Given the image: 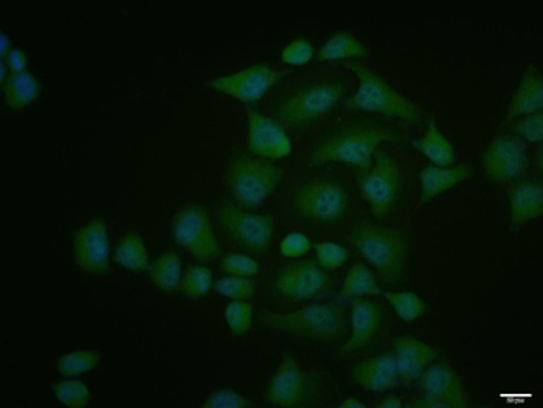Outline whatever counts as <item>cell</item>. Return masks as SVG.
<instances>
[{
	"label": "cell",
	"mask_w": 543,
	"mask_h": 408,
	"mask_svg": "<svg viewBox=\"0 0 543 408\" xmlns=\"http://www.w3.org/2000/svg\"><path fill=\"white\" fill-rule=\"evenodd\" d=\"M543 109L542 73L536 66H528L522 80L512 95L511 104L503 117V125H511L526 115L537 114Z\"/></svg>",
	"instance_id": "21"
},
{
	"label": "cell",
	"mask_w": 543,
	"mask_h": 408,
	"mask_svg": "<svg viewBox=\"0 0 543 408\" xmlns=\"http://www.w3.org/2000/svg\"><path fill=\"white\" fill-rule=\"evenodd\" d=\"M514 125V132L517 137L523 142L536 143V145H542L543 140V114L537 112V114L526 115V117L516 120Z\"/></svg>",
	"instance_id": "39"
},
{
	"label": "cell",
	"mask_w": 543,
	"mask_h": 408,
	"mask_svg": "<svg viewBox=\"0 0 543 408\" xmlns=\"http://www.w3.org/2000/svg\"><path fill=\"white\" fill-rule=\"evenodd\" d=\"M173 236L194 260L210 263L221 253L218 238L207 211L199 205H188L177 213L173 222Z\"/></svg>",
	"instance_id": "10"
},
{
	"label": "cell",
	"mask_w": 543,
	"mask_h": 408,
	"mask_svg": "<svg viewBox=\"0 0 543 408\" xmlns=\"http://www.w3.org/2000/svg\"><path fill=\"white\" fill-rule=\"evenodd\" d=\"M351 244L385 281H399L409 264L407 239L396 230L374 224H359L350 235Z\"/></svg>",
	"instance_id": "4"
},
{
	"label": "cell",
	"mask_w": 543,
	"mask_h": 408,
	"mask_svg": "<svg viewBox=\"0 0 543 408\" xmlns=\"http://www.w3.org/2000/svg\"><path fill=\"white\" fill-rule=\"evenodd\" d=\"M377 408H401L404 407V401L399 396H385L384 399L377 402Z\"/></svg>",
	"instance_id": "43"
},
{
	"label": "cell",
	"mask_w": 543,
	"mask_h": 408,
	"mask_svg": "<svg viewBox=\"0 0 543 408\" xmlns=\"http://www.w3.org/2000/svg\"><path fill=\"white\" fill-rule=\"evenodd\" d=\"M225 322L235 336H246L252 329L255 311L249 300H232L225 306Z\"/></svg>",
	"instance_id": "34"
},
{
	"label": "cell",
	"mask_w": 543,
	"mask_h": 408,
	"mask_svg": "<svg viewBox=\"0 0 543 408\" xmlns=\"http://www.w3.org/2000/svg\"><path fill=\"white\" fill-rule=\"evenodd\" d=\"M2 63H5L8 72L13 73V75L14 73H24L27 72L28 56L24 50L13 47L7 58L2 59Z\"/></svg>",
	"instance_id": "42"
},
{
	"label": "cell",
	"mask_w": 543,
	"mask_h": 408,
	"mask_svg": "<svg viewBox=\"0 0 543 408\" xmlns=\"http://www.w3.org/2000/svg\"><path fill=\"white\" fill-rule=\"evenodd\" d=\"M413 148H415L419 154L426 157L432 165H454V145H452L446 135L443 134L440 126L436 125L435 120L429 122L426 134L422 135L421 139L413 140Z\"/></svg>",
	"instance_id": "25"
},
{
	"label": "cell",
	"mask_w": 543,
	"mask_h": 408,
	"mask_svg": "<svg viewBox=\"0 0 543 408\" xmlns=\"http://www.w3.org/2000/svg\"><path fill=\"white\" fill-rule=\"evenodd\" d=\"M339 407L342 408H365L367 407V404L365 402L360 401V399L357 398H345L340 401Z\"/></svg>",
	"instance_id": "45"
},
{
	"label": "cell",
	"mask_w": 543,
	"mask_h": 408,
	"mask_svg": "<svg viewBox=\"0 0 543 408\" xmlns=\"http://www.w3.org/2000/svg\"><path fill=\"white\" fill-rule=\"evenodd\" d=\"M536 160H537V170H539V173H542V145H539V148H537L536 153Z\"/></svg>",
	"instance_id": "46"
},
{
	"label": "cell",
	"mask_w": 543,
	"mask_h": 408,
	"mask_svg": "<svg viewBox=\"0 0 543 408\" xmlns=\"http://www.w3.org/2000/svg\"><path fill=\"white\" fill-rule=\"evenodd\" d=\"M13 42H11L10 36L7 35V33H2L0 35V55H2V59L7 58L8 53L11 52V49H13Z\"/></svg>",
	"instance_id": "44"
},
{
	"label": "cell",
	"mask_w": 543,
	"mask_h": 408,
	"mask_svg": "<svg viewBox=\"0 0 543 408\" xmlns=\"http://www.w3.org/2000/svg\"><path fill=\"white\" fill-rule=\"evenodd\" d=\"M314 56V44L305 38L292 39L280 53L281 63L286 66H305Z\"/></svg>",
	"instance_id": "38"
},
{
	"label": "cell",
	"mask_w": 543,
	"mask_h": 408,
	"mask_svg": "<svg viewBox=\"0 0 543 408\" xmlns=\"http://www.w3.org/2000/svg\"><path fill=\"white\" fill-rule=\"evenodd\" d=\"M261 323L270 331L303 340L329 342L345 334L342 309L334 305H311L291 312L263 311Z\"/></svg>",
	"instance_id": "3"
},
{
	"label": "cell",
	"mask_w": 543,
	"mask_h": 408,
	"mask_svg": "<svg viewBox=\"0 0 543 408\" xmlns=\"http://www.w3.org/2000/svg\"><path fill=\"white\" fill-rule=\"evenodd\" d=\"M401 188V168L387 153L377 154L371 168L360 179L362 196L376 218H385L398 207Z\"/></svg>",
	"instance_id": "9"
},
{
	"label": "cell",
	"mask_w": 543,
	"mask_h": 408,
	"mask_svg": "<svg viewBox=\"0 0 543 408\" xmlns=\"http://www.w3.org/2000/svg\"><path fill=\"white\" fill-rule=\"evenodd\" d=\"M182 292L184 295L190 298H202L207 297L210 294L211 289L215 287V278H213V272L208 269L207 266H199V264H193L188 267L184 277H182Z\"/></svg>",
	"instance_id": "32"
},
{
	"label": "cell",
	"mask_w": 543,
	"mask_h": 408,
	"mask_svg": "<svg viewBox=\"0 0 543 408\" xmlns=\"http://www.w3.org/2000/svg\"><path fill=\"white\" fill-rule=\"evenodd\" d=\"M393 348L399 381H404L405 384L418 381L424 370L440 357V353L433 346L412 336H401L393 340Z\"/></svg>",
	"instance_id": "19"
},
{
	"label": "cell",
	"mask_w": 543,
	"mask_h": 408,
	"mask_svg": "<svg viewBox=\"0 0 543 408\" xmlns=\"http://www.w3.org/2000/svg\"><path fill=\"white\" fill-rule=\"evenodd\" d=\"M103 365V353L98 350H78L63 354L56 360L59 376L77 377Z\"/></svg>",
	"instance_id": "30"
},
{
	"label": "cell",
	"mask_w": 543,
	"mask_h": 408,
	"mask_svg": "<svg viewBox=\"0 0 543 408\" xmlns=\"http://www.w3.org/2000/svg\"><path fill=\"white\" fill-rule=\"evenodd\" d=\"M422 395L443 401L449 408L469 407V396L454 367L435 360L421 374Z\"/></svg>",
	"instance_id": "17"
},
{
	"label": "cell",
	"mask_w": 543,
	"mask_h": 408,
	"mask_svg": "<svg viewBox=\"0 0 543 408\" xmlns=\"http://www.w3.org/2000/svg\"><path fill=\"white\" fill-rule=\"evenodd\" d=\"M384 325V311L370 298H356L351 308V336L340 353L365 350L376 340Z\"/></svg>",
	"instance_id": "18"
},
{
	"label": "cell",
	"mask_w": 543,
	"mask_h": 408,
	"mask_svg": "<svg viewBox=\"0 0 543 408\" xmlns=\"http://www.w3.org/2000/svg\"><path fill=\"white\" fill-rule=\"evenodd\" d=\"M221 269L225 274L235 275V277L252 278L261 272V264L244 253H227L222 258Z\"/></svg>",
	"instance_id": "36"
},
{
	"label": "cell",
	"mask_w": 543,
	"mask_h": 408,
	"mask_svg": "<svg viewBox=\"0 0 543 408\" xmlns=\"http://www.w3.org/2000/svg\"><path fill=\"white\" fill-rule=\"evenodd\" d=\"M343 94L345 87L339 81H322L301 87L281 101L277 108L278 118L291 128H308L334 111Z\"/></svg>",
	"instance_id": "6"
},
{
	"label": "cell",
	"mask_w": 543,
	"mask_h": 408,
	"mask_svg": "<svg viewBox=\"0 0 543 408\" xmlns=\"http://www.w3.org/2000/svg\"><path fill=\"white\" fill-rule=\"evenodd\" d=\"M367 55V47L364 42L350 32H339L326 39L322 49L319 50L320 61L336 63V61H353L364 58Z\"/></svg>",
	"instance_id": "26"
},
{
	"label": "cell",
	"mask_w": 543,
	"mask_h": 408,
	"mask_svg": "<svg viewBox=\"0 0 543 408\" xmlns=\"http://www.w3.org/2000/svg\"><path fill=\"white\" fill-rule=\"evenodd\" d=\"M381 292L376 275L371 267L364 263L354 264L342 281V295L346 298H367Z\"/></svg>",
	"instance_id": "28"
},
{
	"label": "cell",
	"mask_w": 543,
	"mask_h": 408,
	"mask_svg": "<svg viewBox=\"0 0 543 408\" xmlns=\"http://www.w3.org/2000/svg\"><path fill=\"white\" fill-rule=\"evenodd\" d=\"M115 261L118 266L135 274H142L149 270L151 264H149V250L145 239L134 232L126 233L115 249Z\"/></svg>",
	"instance_id": "27"
},
{
	"label": "cell",
	"mask_w": 543,
	"mask_h": 408,
	"mask_svg": "<svg viewBox=\"0 0 543 408\" xmlns=\"http://www.w3.org/2000/svg\"><path fill=\"white\" fill-rule=\"evenodd\" d=\"M286 73L272 69L269 64H253L246 69L215 78L210 87L219 94L235 98L241 103H256L280 84Z\"/></svg>",
	"instance_id": "13"
},
{
	"label": "cell",
	"mask_w": 543,
	"mask_h": 408,
	"mask_svg": "<svg viewBox=\"0 0 543 408\" xmlns=\"http://www.w3.org/2000/svg\"><path fill=\"white\" fill-rule=\"evenodd\" d=\"M281 177L278 166L258 157H233L227 168L230 193L247 210L261 207L277 191Z\"/></svg>",
	"instance_id": "5"
},
{
	"label": "cell",
	"mask_w": 543,
	"mask_h": 408,
	"mask_svg": "<svg viewBox=\"0 0 543 408\" xmlns=\"http://www.w3.org/2000/svg\"><path fill=\"white\" fill-rule=\"evenodd\" d=\"M111 247L104 219L87 222L73 236V260L84 274H108Z\"/></svg>",
	"instance_id": "14"
},
{
	"label": "cell",
	"mask_w": 543,
	"mask_h": 408,
	"mask_svg": "<svg viewBox=\"0 0 543 408\" xmlns=\"http://www.w3.org/2000/svg\"><path fill=\"white\" fill-rule=\"evenodd\" d=\"M543 213V188L540 182H520L509 194V216L514 229L537 221Z\"/></svg>",
	"instance_id": "23"
},
{
	"label": "cell",
	"mask_w": 543,
	"mask_h": 408,
	"mask_svg": "<svg viewBox=\"0 0 543 408\" xmlns=\"http://www.w3.org/2000/svg\"><path fill=\"white\" fill-rule=\"evenodd\" d=\"M396 140H399L398 135L384 126H348L320 142L312 153L311 163L315 166L343 163L356 168H368L377 154V149L384 143Z\"/></svg>",
	"instance_id": "1"
},
{
	"label": "cell",
	"mask_w": 543,
	"mask_h": 408,
	"mask_svg": "<svg viewBox=\"0 0 543 408\" xmlns=\"http://www.w3.org/2000/svg\"><path fill=\"white\" fill-rule=\"evenodd\" d=\"M350 258V252L340 244L323 241L315 246V260L323 270H339Z\"/></svg>",
	"instance_id": "37"
},
{
	"label": "cell",
	"mask_w": 543,
	"mask_h": 408,
	"mask_svg": "<svg viewBox=\"0 0 543 408\" xmlns=\"http://www.w3.org/2000/svg\"><path fill=\"white\" fill-rule=\"evenodd\" d=\"M0 86H2L5 104L13 111H21L32 106L41 95V83L30 72L14 73V75L10 73L7 81Z\"/></svg>",
	"instance_id": "24"
},
{
	"label": "cell",
	"mask_w": 543,
	"mask_h": 408,
	"mask_svg": "<svg viewBox=\"0 0 543 408\" xmlns=\"http://www.w3.org/2000/svg\"><path fill=\"white\" fill-rule=\"evenodd\" d=\"M328 286V277L319 264L295 261L284 266L274 280L278 297L288 301H306L322 294Z\"/></svg>",
	"instance_id": "15"
},
{
	"label": "cell",
	"mask_w": 543,
	"mask_h": 408,
	"mask_svg": "<svg viewBox=\"0 0 543 408\" xmlns=\"http://www.w3.org/2000/svg\"><path fill=\"white\" fill-rule=\"evenodd\" d=\"M215 291L230 300H250L255 297L256 287L250 278L229 275L216 281Z\"/></svg>",
	"instance_id": "35"
},
{
	"label": "cell",
	"mask_w": 543,
	"mask_h": 408,
	"mask_svg": "<svg viewBox=\"0 0 543 408\" xmlns=\"http://www.w3.org/2000/svg\"><path fill=\"white\" fill-rule=\"evenodd\" d=\"M471 166L450 165V166H424L419 173V184H421L422 204L435 201L443 194L457 188L458 185L464 184L466 180L471 179Z\"/></svg>",
	"instance_id": "22"
},
{
	"label": "cell",
	"mask_w": 543,
	"mask_h": 408,
	"mask_svg": "<svg viewBox=\"0 0 543 408\" xmlns=\"http://www.w3.org/2000/svg\"><path fill=\"white\" fill-rule=\"evenodd\" d=\"M247 139L250 151L266 160L286 159L292 153V142L283 126L252 109L247 111Z\"/></svg>",
	"instance_id": "16"
},
{
	"label": "cell",
	"mask_w": 543,
	"mask_h": 408,
	"mask_svg": "<svg viewBox=\"0 0 543 408\" xmlns=\"http://www.w3.org/2000/svg\"><path fill=\"white\" fill-rule=\"evenodd\" d=\"M385 300L391 309L396 312L399 319L407 323L416 322L421 319L422 315L426 314V301L422 300L415 292H396L385 291Z\"/></svg>",
	"instance_id": "31"
},
{
	"label": "cell",
	"mask_w": 543,
	"mask_h": 408,
	"mask_svg": "<svg viewBox=\"0 0 543 408\" xmlns=\"http://www.w3.org/2000/svg\"><path fill=\"white\" fill-rule=\"evenodd\" d=\"M486 179L495 185H508L519 180L528 168L526 145L519 137L500 135L492 140L481 156Z\"/></svg>",
	"instance_id": "12"
},
{
	"label": "cell",
	"mask_w": 543,
	"mask_h": 408,
	"mask_svg": "<svg viewBox=\"0 0 543 408\" xmlns=\"http://www.w3.org/2000/svg\"><path fill=\"white\" fill-rule=\"evenodd\" d=\"M314 395V377L306 373L291 354H286L267 384V402L280 408L305 407Z\"/></svg>",
	"instance_id": "11"
},
{
	"label": "cell",
	"mask_w": 543,
	"mask_h": 408,
	"mask_svg": "<svg viewBox=\"0 0 543 408\" xmlns=\"http://www.w3.org/2000/svg\"><path fill=\"white\" fill-rule=\"evenodd\" d=\"M348 69L359 81L353 97L346 101L348 108L398 118L410 125L421 122L422 111L418 104L404 97L395 87H391L381 75L360 63H348Z\"/></svg>",
	"instance_id": "2"
},
{
	"label": "cell",
	"mask_w": 543,
	"mask_h": 408,
	"mask_svg": "<svg viewBox=\"0 0 543 408\" xmlns=\"http://www.w3.org/2000/svg\"><path fill=\"white\" fill-rule=\"evenodd\" d=\"M312 249V241L303 233H289L280 243L283 258H301Z\"/></svg>",
	"instance_id": "41"
},
{
	"label": "cell",
	"mask_w": 543,
	"mask_h": 408,
	"mask_svg": "<svg viewBox=\"0 0 543 408\" xmlns=\"http://www.w3.org/2000/svg\"><path fill=\"white\" fill-rule=\"evenodd\" d=\"M154 286L163 292L176 291L182 283V264L176 252H165L149 267Z\"/></svg>",
	"instance_id": "29"
},
{
	"label": "cell",
	"mask_w": 543,
	"mask_h": 408,
	"mask_svg": "<svg viewBox=\"0 0 543 408\" xmlns=\"http://www.w3.org/2000/svg\"><path fill=\"white\" fill-rule=\"evenodd\" d=\"M354 384L373 393H384L398 385L399 374L393 354H381L371 359L360 360L351 371Z\"/></svg>",
	"instance_id": "20"
},
{
	"label": "cell",
	"mask_w": 543,
	"mask_h": 408,
	"mask_svg": "<svg viewBox=\"0 0 543 408\" xmlns=\"http://www.w3.org/2000/svg\"><path fill=\"white\" fill-rule=\"evenodd\" d=\"M205 408H252L253 402L233 388H219L204 401Z\"/></svg>",
	"instance_id": "40"
},
{
	"label": "cell",
	"mask_w": 543,
	"mask_h": 408,
	"mask_svg": "<svg viewBox=\"0 0 543 408\" xmlns=\"http://www.w3.org/2000/svg\"><path fill=\"white\" fill-rule=\"evenodd\" d=\"M350 198L333 180H311L298 187L292 199L295 215L314 224H339L345 218Z\"/></svg>",
	"instance_id": "7"
},
{
	"label": "cell",
	"mask_w": 543,
	"mask_h": 408,
	"mask_svg": "<svg viewBox=\"0 0 543 408\" xmlns=\"http://www.w3.org/2000/svg\"><path fill=\"white\" fill-rule=\"evenodd\" d=\"M218 222L225 235L244 249L264 252L275 235V221L270 215L253 213L241 205L224 202L218 208Z\"/></svg>",
	"instance_id": "8"
},
{
	"label": "cell",
	"mask_w": 543,
	"mask_h": 408,
	"mask_svg": "<svg viewBox=\"0 0 543 408\" xmlns=\"http://www.w3.org/2000/svg\"><path fill=\"white\" fill-rule=\"evenodd\" d=\"M53 396L63 407L84 408L90 404V388L77 379H67L53 385Z\"/></svg>",
	"instance_id": "33"
}]
</instances>
